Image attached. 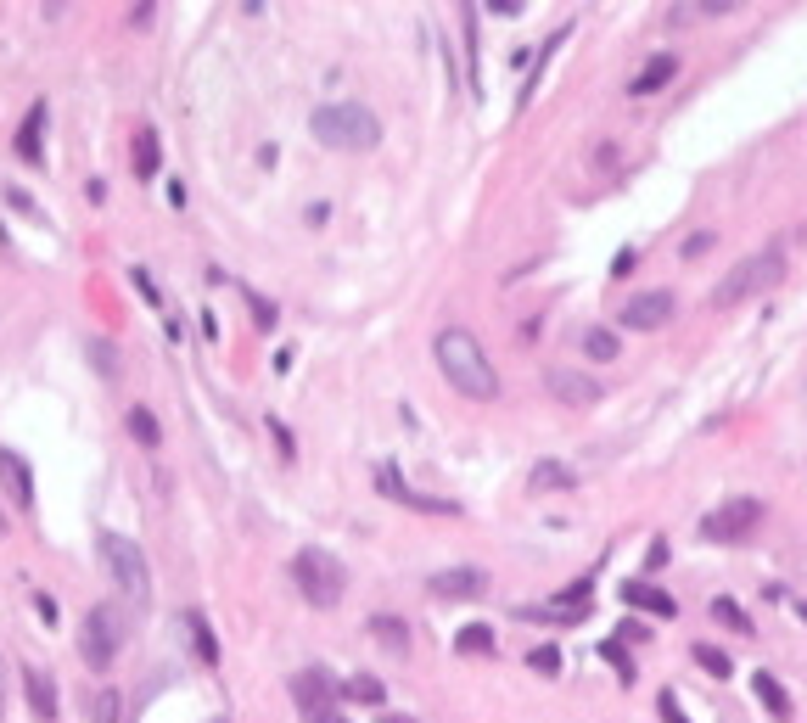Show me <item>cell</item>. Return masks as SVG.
Here are the masks:
<instances>
[{
	"label": "cell",
	"instance_id": "6da1fadb",
	"mask_svg": "<svg viewBox=\"0 0 807 723\" xmlns=\"http://www.w3.org/2000/svg\"><path fill=\"white\" fill-rule=\"evenodd\" d=\"M432 354H438V370H443V382H449L454 393L477 398V404L499 393V376H494V365H488V354H482V342L471 337V331H460V326L438 331Z\"/></svg>",
	"mask_w": 807,
	"mask_h": 723
},
{
	"label": "cell",
	"instance_id": "7a4b0ae2",
	"mask_svg": "<svg viewBox=\"0 0 807 723\" xmlns=\"http://www.w3.org/2000/svg\"><path fill=\"white\" fill-rule=\"evenodd\" d=\"M309 129H314V141L337 146V152H370V146H382V118L370 113L365 101H326V107H314Z\"/></svg>",
	"mask_w": 807,
	"mask_h": 723
},
{
	"label": "cell",
	"instance_id": "3957f363",
	"mask_svg": "<svg viewBox=\"0 0 807 723\" xmlns=\"http://www.w3.org/2000/svg\"><path fill=\"white\" fill-rule=\"evenodd\" d=\"M779 281H785V253H779V247H763V253L740 258L735 270L712 286V303H718V309H735V303L757 298V292H768V286H779Z\"/></svg>",
	"mask_w": 807,
	"mask_h": 723
},
{
	"label": "cell",
	"instance_id": "277c9868",
	"mask_svg": "<svg viewBox=\"0 0 807 723\" xmlns=\"http://www.w3.org/2000/svg\"><path fill=\"white\" fill-rule=\"evenodd\" d=\"M101 567L113 572L118 595L135 600V611L152 606V567H146V550L124 533H101Z\"/></svg>",
	"mask_w": 807,
	"mask_h": 723
},
{
	"label": "cell",
	"instance_id": "5b68a950",
	"mask_svg": "<svg viewBox=\"0 0 807 723\" xmlns=\"http://www.w3.org/2000/svg\"><path fill=\"white\" fill-rule=\"evenodd\" d=\"M292 578H298L309 606H337L348 595V567L331 550H298L292 555Z\"/></svg>",
	"mask_w": 807,
	"mask_h": 723
},
{
	"label": "cell",
	"instance_id": "8992f818",
	"mask_svg": "<svg viewBox=\"0 0 807 723\" xmlns=\"http://www.w3.org/2000/svg\"><path fill=\"white\" fill-rule=\"evenodd\" d=\"M118 651H124V611L101 600V606L85 611V628H79V656H85V662L101 673V667H113Z\"/></svg>",
	"mask_w": 807,
	"mask_h": 723
},
{
	"label": "cell",
	"instance_id": "52a82bcc",
	"mask_svg": "<svg viewBox=\"0 0 807 723\" xmlns=\"http://www.w3.org/2000/svg\"><path fill=\"white\" fill-rule=\"evenodd\" d=\"M757 522H763V499L740 494V499L718 505V511L701 522V539H712V544H740V539H751V533H757Z\"/></svg>",
	"mask_w": 807,
	"mask_h": 723
},
{
	"label": "cell",
	"instance_id": "ba28073f",
	"mask_svg": "<svg viewBox=\"0 0 807 723\" xmlns=\"http://www.w3.org/2000/svg\"><path fill=\"white\" fill-rule=\"evenodd\" d=\"M292 701H298L303 723H342V712H337L342 684H331V673H320V667H309V673L292 679Z\"/></svg>",
	"mask_w": 807,
	"mask_h": 723
},
{
	"label": "cell",
	"instance_id": "9c48e42d",
	"mask_svg": "<svg viewBox=\"0 0 807 723\" xmlns=\"http://www.w3.org/2000/svg\"><path fill=\"white\" fill-rule=\"evenodd\" d=\"M544 387H550L567 410H589V404H600V382L589 376V370H567V365H555L544 370Z\"/></svg>",
	"mask_w": 807,
	"mask_h": 723
},
{
	"label": "cell",
	"instance_id": "30bf717a",
	"mask_svg": "<svg viewBox=\"0 0 807 723\" xmlns=\"http://www.w3.org/2000/svg\"><path fill=\"white\" fill-rule=\"evenodd\" d=\"M673 292H634V298L623 303V326L628 331H662L667 320H673Z\"/></svg>",
	"mask_w": 807,
	"mask_h": 723
},
{
	"label": "cell",
	"instance_id": "8fae6325",
	"mask_svg": "<svg viewBox=\"0 0 807 723\" xmlns=\"http://www.w3.org/2000/svg\"><path fill=\"white\" fill-rule=\"evenodd\" d=\"M426 589L438 600H482L488 595V572L482 567H449V572H432Z\"/></svg>",
	"mask_w": 807,
	"mask_h": 723
},
{
	"label": "cell",
	"instance_id": "7c38bea8",
	"mask_svg": "<svg viewBox=\"0 0 807 723\" xmlns=\"http://www.w3.org/2000/svg\"><path fill=\"white\" fill-rule=\"evenodd\" d=\"M376 482H382V494H387V499H398V505H410V511H426V516H454V511H460L454 499H432V494H415V488H410V482H404V477H398L393 466H382V471H376Z\"/></svg>",
	"mask_w": 807,
	"mask_h": 723
},
{
	"label": "cell",
	"instance_id": "4fadbf2b",
	"mask_svg": "<svg viewBox=\"0 0 807 723\" xmlns=\"http://www.w3.org/2000/svg\"><path fill=\"white\" fill-rule=\"evenodd\" d=\"M0 488H6V499L23 505V511L34 505V471H29V460H23L17 449H0Z\"/></svg>",
	"mask_w": 807,
	"mask_h": 723
},
{
	"label": "cell",
	"instance_id": "5bb4252c",
	"mask_svg": "<svg viewBox=\"0 0 807 723\" xmlns=\"http://www.w3.org/2000/svg\"><path fill=\"white\" fill-rule=\"evenodd\" d=\"M23 690H29V707L40 712L45 723L57 718V679H51V673H40V667H23Z\"/></svg>",
	"mask_w": 807,
	"mask_h": 723
},
{
	"label": "cell",
	"instance_id": "9a60e30c",
	"mask_svg": "<svg viewBox=\"0 0 807 723\" xmlns=\"http://www.w3.org/2000/svg\"><path fill=\"white\" fill-rule=\"evenodd\" d=\"M623 600H628V606H639V611H651V617H673V611H679V600L662 595L656 583H623Z\"/></svg>",
	"mask_w": 807,
	"mask_h": 723
},
{
	"label": "cell",
	"instance_id": "2e32d148",
	"mask_svg": "<svg viewBox=\"0 0 807 723\" xmlns=\"http://www.w3.org/2000/svg\"><path fill=\"white\" fill-rule=\"evenodd\" d=\"M673 73H679V57H651L645 68L634 73V85H628V96H656V90H662L667 79H673Z\"/></svg>",
	"mask_w": 807,
	"mask_h": 723
},
{
	"label": "cell",
	"instance_id": "e0dca14e",
	"mask_svg": "<svg viewBox=\"0 0 807 723\" xmlns=\"http://www.w3.org/2000/svg\"><path fill=\"white\" fill-rule=\"evenodd\" d=\"M185 623V634H191V651H197V662H219V639H213V628H208V617H202V611H185L180 617Z\"/></svg>",
	"mask_w": 807,
	"mask_h": 723
},
{
	"label": "cell",
	"instance_id": "ac0fdd59",
	"mask_svg": "<svg viewBox=\"0 0 807 723\" xmlns=\"http://www.w3.org/2000/svg\"><path fill=\"white\" fill-rule=\"evenodd\" d=\"M40 129H45V101H34L23 129H17V157L23 163H40Z\"/></svg>",
	"mask_w": 807,
	"mask_h": 723
},
{
	"label": "cell",
	"instance_id": "d6986e66",
	"mask_svg": "<svg viewBox=\"0 0 807 723\" xmlns=\"http://www.w3.org/2000/svg\"><path fill=\"white\" fill-rule=\"evenodd\" d=\"M370 639H376V645H387V651H410V623H398V617H370Z\"/></svg>",
	"mask_w": 807,
	"mask_h": 723
},
{
	"label": "cell",
	"instance_id": "ffe728a7",
	"mask_svg": "<svg viewBox=\"0 0 807 723\" xmlns=\"http://www.w3.org/2000/svg\"><path fill=\"white\" fill-rule=\"evenodd\" d=\"M751 690H757V701H763V707L774 712V718H791V695L779 690L774 673H757V679H751Z\"/></svg>",
	"mask_w": 807,
	"mask_h": 723
},
{
	"label": "cell",
	"instance_id": "44dd1931",
	"mask_svg": "<svg viewBox=\"0 0 807 723\" xmlns=\"http://www.w3.org/2000/svg\"><path fill=\"white\" fill-rule=\"evenodd\" d=\"M583 354L595 359V365H611V359H617V331H606V326H583Z\"/></svg>",
	"mask_w": 807,
	"mask_h": 723
},
{
	"label": "cell",
	"instance_id": "7402d4cb",
	"mask_svg": "<svg viewBox=\"0 0 807 723\" xmlns=\"http://www.w3.org/2000/svg\"><path fill=\"white\" fill-rule=\"evenodd\" d=\"M118 712H124L118 690H113V684H101V690L90 695V723H118Z\"/></svg>",
	"mask_w": 807,
	"mask_h": 723
},
{
	"label": "cell",
	"instance_id": "603a6c76",
	"mask_svg": "<svg viewBox=\"0 0 807 723\" xmlns=\"http://www.w3.org/2000/svg\"><path fill=\"white\" fill-rule=\"evenodd\" d=\"M342 695H348V701H370V707H376V701H387V684L370 679V673H354V679L342 684Z\"/></svg>",
	"mask_w": 807,
	"mask_h": 723
},
{
	"label": "cell",
	"instance_id": "cb8c5ba5",
	"mask_svg": "<svg viewBox=\"0 0 807 723\" xmlns=\"http://www.w3.org/2000/svg\"><path fill=\"white\" fill-rule=\"evenodd\" d=\"M572 466H561V460H538L533 466V488H572Z\"/></svg>",
	"mask_w": 807,
	"mask_h": 723
},
{
	"label": "cell",
	"instance_id": "d4e9b609",
	"mask_svg": "<svg viewBox=\"0 0 807 723\" xmlns=\"http://www.w3.org/2000/svg\"><path fill=\"white\" fill-rule=\"evenodd\" d=\"M129 438H135V443H146V449H157V438H163V432H157V415L135 404V410H129Z\"/></svg>",
	"mask_w": 807,
	"mask_h": 723
},
{
	"label": "cell",
	"instance_id": "484cf974",
	"mask_svg": "<svg viewBox=\"0 0 807 723\" xmlns=\"http://www.w3.org/2000/svg\"><path fill=\"white\" fill-rule=\"evenodd\" d=\"M135 174H141V180H152V174H157V135H152V129L135 135Z\"/></svg>",
	"mask_w": 807,
	"mask_h": 723
},
{
	"label": "cell",
	"instance_id": "4316f807",
	"mask_svg": "<svg viewBox=\"0 0 807 723\" xmlns=\"http://www.w3.org/2000/svg\"><path fill=\"white\" fill-rule=\"evenodd\" d=\"M712 617H718L723 628H735V634H751V617L735 606V600H723V595H718V600H712Z\"/></svg>",
	"mask_w": 807,
	"mask_h": 723
},
{
	"label": "cell",
	"instance_id": "83f0119b",
	"mask_svg": "<svg viewBox=\"0 0 807 723\" xmlns=\"http://www.w3.org/2000/svg\"><path fill=\"white\" fill-rule=\"evenodd\" d=\"M460 651H471V656H488V651H494V628H482V623L460 628Z\"/></svg>",
	"mask_w": 807,
	"mask_h": 723
},
{
	"label": "cell",
	"instance_id": "f1b7e54d",
	"mask_svg": "<svg viewBox=\"0 0 807 723\" xmlns=\"http://www.w3.org/2000/svg\"><path fill=\"white\" fill-rule=\"evenodd\" d=\"M695 662L707 667V673H718V679H729V673H735V662H729L718 645H695Z\"/></svg>",
	"mask_w": 807,
	"mask_h": 723
},
{
	"label": "cell",
	"instance_id": "f546056e",
	"mask_svg": "<svg viewBox=\"0 0 807 723\" xmlns=\"http://www.w3.org/2000/svg\"><path fill=\"white\" fill-rule=\"evenodd\" d=\"M90 359L101 365V376H118V354H113V342H90Z\"/></svg>",
	"mask_w": 807,
	"mask_h": 723
},
{
	"label": "cell",
	"instance_id": "4dcf8cb0",
	"mask_svg": "<svg viewBox=\"0 0 807 723\" xmlns=\"http://www.w3.org/2000/svg\"><path fill=\"white\" fill-rule=\"evenodd\" d=\"M712 241H718V230H695V236L684 241V258H701V253L712 247Z\"/></svg>",
	"mask_w": 807,
	"mask_h": 723
},
{
	"label": "cell",
	"instance_id": "1f68e13d",
	"mask_svg": "<svg viewBox=\"0 0 807 723\" xmlns=\"http://www.w3.org/2000/svg\"><path fill=\"white\" fill-rule=\"evenodd\" d=\"M606 656L617 667H623V679H634V662H628V651H623V639H606Z\"/></svg>",
	"mask_w": 807,
	"mask_h": 723
},
{
	"label": "cell",
	"instance_id": "d6a6232c",
	"mask_svg": "<svg viewBox=\"0 0 807 723\" xmlns=\"http://www.w3.org/2000/svg\"><path fill=\"white\" fill-rule=\"evenodd\" d=\"M247 303H253L258 326H275V303H264V298H258V292H247Z\"/></svg>",
	"mask_w": 807,
	"mask_h": 723
},
{
	"label": "cell",
	"instance_id": "836d02e7",
	"mask_svg": "<svg viewBox=\"0 0 807 723\" xmlns=\"http://www.w3.org/2000/svg\"><path fill=\"white\" fill-rule=\"evenodd\" d=\"M656 707H662V718H667V723H690V718H684V707L673 701V690H667L662 701H656Z\"/></svg>",
	"mask_w": 807,
	"mask_h": 723
},
{
	"label": "cell",
	"instance_id": "e575fe53",
	"mask_svg": "<svg viewBox=\"0 0 807 723\" xmlns=\"http://www.w3.org/2000/svg\"><path fill=\"white\" fill-rule=\"evenodd\" d=\"M527 662H533V667H544V673H555V667H561V656H555L550 645H544V651H533V656H527Z\"/></svg>",
	"mask_w": 807,
	"mask_h": 723
},
{
	"label": "cell",
	"instance_id": "d590c367",
	"mask_svg": "<svg viewBox=\"0 0 807 723\" xmlns=\"http://www.w3.org/2000/svg\"><path fill=\"white\" fill-rule=\"evenodd\" d=\"M488 12H499V17H522L527 6H522V0H494V6H488Z\"/></svg>",
	"mask_w": 807,
	"mask_h": 723
},
{
	"label": "cell",
	"instance_id": "8d00e7d4",
	"mask_svg": "<svg viewBox=\"0 0 807 723\" xmlns=\"http://www.w3.org/2000/svg\"><path fill=\"white\" fill-rule=\"evenodd\" d=\"M695 12H712V17H723V12H735V0H701Z\"/></svg>",
	"mask_w": 807,
	"mask_h": 723
},
{
	"label": "cell",
	"instance_id": "74e56055",
	"mask_svg": "<svg viewBox=\"0 0 807 723\" xmlns=\"http://www.w3.org/2000/svg\"><path fill=\"white\" fill-rule=\"evenodd\" d=\"M0 718H6V679H0Z\"/></svg>",
	"mask_w": 807,
	"mask_h": 723
},
{
	"label": "cell",
	"instance_id": "f35d334b",
	"mask_svg": "<svg viewBox=\"0 0 807 723\" xmlns=\"http://www.w3.org/2000/svg\"><path fill=\"white\" fill-rule=\"evenodd\" d=\"M387 723H410V718H387Z\"/></svg>",
	"mask_w": 807,
	"mask_h": 723
},
{
	"label": "cell",
	"instance_id": "ab89813d",
	"mask_svg": "<svg viewBox=\"0 0 807 723\" xmlns=\"http://www.w3.org/2000/svg\"><path fill=\"white\" fill-rule=\"evenodd\" d=\"M213 723H230V718H213Z\"/></svg>",
	"mask_w": 807,
	"mask_h": 723
},
{
	"label": "cell",
	"instance_id": "60d3db41",
	"mask_svg": "<svg viewBox=\"0 0 807 723\" xmlns=\"http://www.w3.org/2000/svg\"><path fill=\"white\" fill-rule=\"evenodd\" d=\"M0 527H6V516H0Z\"/></svg>",
	"mask_w": 807,
	"mask_h": 723
}]
</instances>
